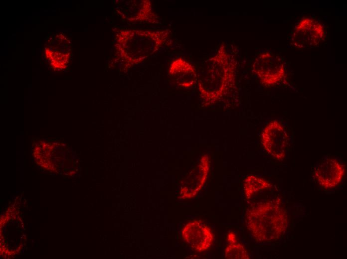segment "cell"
<instances>
[{
    "instance_id": "12",
    "label": "cell",
    "mask_w": 347,
    "mask_h": 259,
    "mask_svg": "<svg viewBox=\"0 0 347 259\" xmlns=\"http://www.w3.org/2000/svg\"><path fill=\"white\" fill-rule=\"evenodd\" d=\"M67 66H70V64L69 63L67 64Z\"/></svg>"
},
{
    "instance_id": "7",
    "label": "cell",
    "mask_w": 347,
    "mask_h": 259,
    "mask_svg": "<svg viewBox=\"0 0 347 259\" xmlns=\"http://www.w3.org/2000/svg\"><path fill=\"white\" fill-rule=\"evenodd\" d=\"M224 254L226 259H249V255L244 247L237 240L228 242Z\"/></svg>"
},
{
    "instance_id": "8",
    "label": "cell",
    "mask_w": 347,
    "mask_h": 259,
    "mask_svg": "<svg viewBox=\"0 0 347 259\" xmlns=\"http://www.w3.org/2000/svg\"><path fill=\"white\" fill-rule=\"evenodd\" d=\"M60 51L61 52H62L63 53H65V52H66V50H65L64 49H61L60 50Z\"/></svg>"
},
{
    "instance_id": "9",
    "label": "cell",
    "mask_w": 347,
    "mask_h": 259,
    "mask_svg": "<svg viewBox=\"0 0 347 259\" xmlns=\"http://www.w3.org/2000/svg\"><path fill=\"white\" fill-rule=\"evenodd\" d=\"M60 47L61 48H62V49H63L65 47V45H64V44H60Z\"/></svg>"
},
{
    "instance_id": "3",
    "label": "cell",
    "mask_w": 347,
    "mask_h": 259,
    "mask_svg": "<svg viewBox=\"0 0 347 259\" xmlns=\"http://www.w3.org/2000/svg\"><path fill=\"white\" fill-rule=\"evenodd\" d=\"M345 171V165L341 158L326 156L315 165L313 177L322 188L332 189L341 183Z\"/></svg>"
},
{
    "instance_id": "5",
    "label": "cell",
    "mask_w": 347,
    "mask_h": 259,
    "mask_svg": "<svg viewBox=\"0 0 347 259\" xmlns=\"http://www.w3.org/2000/svg\"><path fill=\"white\" fill-rule=\"evenodd\" d=\"M209 157L207 154L203 155L193 169L191 176V186L183 193L186 198H192L196 195L204 184L209 171Z\"/></svg>"
},
{
    "instance_id": "6",
    "label": "cell",
    "mask_w": 347,
    "mask_h": 259,
    "mask_svg": "<svg viewBox=\"0 0 347 259\" xmlns=\"http://www.w3.org/2000/svg\"><path fill=\"white\" fill-rule=\"evenodd\" d=\"M269 186V183L264 178L251 175L247 176L244 181L243 191L246 197L249 199Z\"/></svg>"
},
{
    "instance_id": "2",
    "label": "cell",
    "mask_w": 347,
    "mask_h": 259,
    "mask_svg": "<svg viewBox=\"0 0 347 259\" xmlns=\"http://www.w3.org/2000/svg\"><path fill=\"white\" fill-rule=\"evenodd\" d=\"M291 135L285 122L278 119L269 122L261 134L262 144L266 151L277 159L285 155L291 141Z\"/></svg>"
},
{
    "instance_id": "1",
    "label": "cell",
    "mask_w": 347,
    "mask_h": 259,
    "mask_svg": "<svg viewBox=\"0 0 347 259\" xmlns=\"http://www.w3.org/2000/svg\"><path fill=\"white\" fill-rule=\"evenodd\" d=\"M285 214L271 202L257 203L247 212L246 222L252 236L260 241H268L281 232L285 225Z\"/></svg>"
},
{
    "instance_id": "4",
    "label": "cell",
    "mask_w": 347,
    "mask_h": 259,
    "mask_svg": "<svg viewBox=\"0 0 347 259\" xmlns=\"http://www.w3.org/2000/svg\"><path fill=\"white\" fill-rule=\"evenodd\" d=\"M181 237L188 246L198 252L209 249L214 240L211 228L204 222L196 220L189 222L184 226Z\"/></svg>"
},
{
    "instance_id": "10",
    "label": "cell",
    "mask_w": 347,
    "mask_h": 259,
    "mask_svg": "<svg viewBox=\"0 0 347 259\" xmlns=\"http://www.w3.org/2000/svg\"><path fill=\"white\" fill-rule=\"evenodd\" d=\"M56 44V41L55 40H54V41H53L52 42H51V44H52V45H55Z\"/></svg>"
},
{
    "instance_id": "13",
    "label": "cell",
    "mask_w": 347,
    "mask_h": 259,
    "mask_svg": "<svg viewBox=\"0 0 347 259\" xmlns=\"http://www.w3.org/2000/svg\"><path fill=\"white\" fill-rule=\"evenodd\" d=\"M68 43H71V41L70 40L68 41Z\"/></svg>"
},
{
    "instance_id": "11",
    "label": "cell",
    "mask_w": 347,
    "mask_h": 259,
    "mask_svg": "<svg viewBox=\"0 0 347 259\" xmlns=\"http://www.w3.org/2000/svg\"><path fill=\"white\" fill-rule=\"evenodd\" d=\"M63 41L64 44L65 45L66 43V40L64 39Z\"/></svg>"
}]
</instances>
